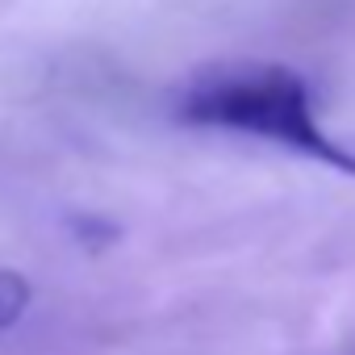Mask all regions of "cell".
Listing matches in <instances>:
<instances>
[{"instance_id": "1", "label": "cell", "mask_w": 355, "mask_h": 355, "mask_svg": "<svg viewBox=\"0 0 355 355\" xmlns=\"http://www.w3.org/2000/svg\"><path fill=\"white\" fill-rule=\"evenodd\" d=\"M180 117L205 130L268 138L343 175H355V138H334L313 113L309 84L280 63H222L201 71L184 96Z\"/></svg>"}, {"instance_id": "2", "label": "cell", "mask_w": 355, "mask_h": 355, "mask_svg": "<svg viewBox=\"0 0 355 355\" xmlns=\"http://www.w3.org/2000/svg\"><path fill=\"white\" fill-rule=\"evenodd\" d=\"M30 280L0 268V330H9L13 322H21V313L30 309Z\"/></svg>"}]
</instances>
